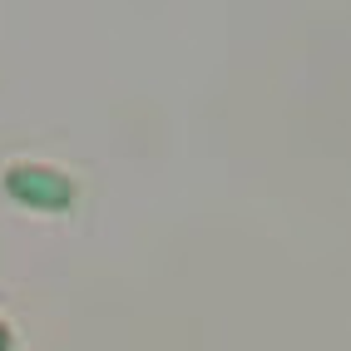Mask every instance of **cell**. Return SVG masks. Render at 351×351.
<instances>
[{
  "label": "cell",
  "mask_w": 351,
  "mask_h": 351,
  "mask_svg": "<svg viewBox=\"0 0 351 351\" xmlns=\"http://www.w3.org/2000/svg\"><path fill=\"white\" fill-rule=\"evenodd\" d=\"M0 351H15V332H10L5 322H0Z\"/></svg>",
  "instance_id": "7a4b0ae2"
},
{
  "label": "cell",
  "mask_w": 351,
  "mask_h": 351,
  "mask_svg": "<svg viewBox=\"0 0 351 351\" xmlns=\"http://www.w3.org/2000/svg\"><path fill=\"white\" fill-rule=\"evenodd\" d=\"M5 193L20 203V208H35V213H64L69 203H75V178L64 169H50V163H10L5 173Z\"/></svg>",
  "instance_id": "6da1fadb"
}]
</instances>
